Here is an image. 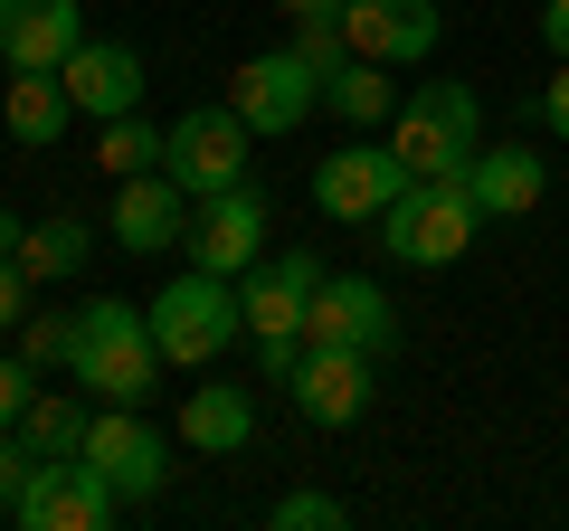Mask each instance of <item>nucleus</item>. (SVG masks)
<instances>
[{
    "mask_svg": "<svg viewBox=\"0 0 569 531\" xmlns=\"http://www.w3.org/2000/svg\"><path fill=\"white\" fill-rule=\"evenodd\" d=\"M77 389L114 399V409H142V399H162V342H152V304H123V294H96L77 313V351H67Z\"/></svg>",
    "mask_w": 569,
    "mask_h": 531,
    "instance_id": "1",
    "label": "nucleus"
},
{
    "mask_svg": "<svg viewBox=\"0 0 569 531\" xmlns=\"http://www.w3.org/2000/svg\"><path fill=\"white\" fill-rule=\"evenodd\" d=\"M475 219H485V209H475V181L466 171H408V190L399 200L380 209V247L399 266H456L475 247Z\"/></svg>",
    "mask_w": 569,
    "mask_h": 531,
    "instance_id": "2",
    "label": "nucleus"
},
{
    "mask_svg": "<svg viewBox=\"0 0 569 531\" xmlns=\"http://www.w3.org/2000/svg\"><path fill=\"white\" fill-rule=\"evenodd\" d=\"M247 332V304H238V275H209V266H190V275H171L162 294H152V342H162L171 370H209L228 342Z\"/></svg>",
    "mask_w": 569,
    "mask_h": 531,
    "instance_id": "3",
    "label": "nucleus"
},
{
    "mask_svg": "<svg viewBox=\"0 0 569 531\" xmlns=\"http://www.w3.org/2000/svg\"><path fill=\"white\" fill-rule=\"evenodd\" d=\"M389 152L408 171H475V152H485V96L475 86H418L399 104V143Z\"/></svg>",
    "mask_w": 569,
    "mask_h": 531,
    "instance_id": "4",
    "label": "nucleus"
},
{
    "mask_svg": "<svg viewBox=\"0 0 569 531\" xmlns=\"http://www.w3.org/2000/svg\"><path fill=\"white\" fill-rule=\"evenodd\" d=\"M77 455H86V465H96L104 484L123 493V503H152V493L171 484V437L152 428L142 409H114V399L86 418V447H77Z\"/></svg>",
    "mask_w": 569,
    "mask_h": 531,
    "instance_id": "5",
    "label": "nucleus"
},
{
    "mask_svg": "<svg viewBox=\"0 0 569 531\" xmlns=\"http://www.w3.org/2000/svg\"><path fill=\"white\" fill-rule=\"evenodd\" d=\"M10 512H20V531H104L123 512V493L104 484L86 455H39Z\"/></svg>",
    "mask_w": 569,
    "mask_h": 531,
    "instance_id": "6",
    "label": "nucleus"
},
{
    "mask_svg": "<svg viewBox=\"0 0 569 531\" xmlns=\"http://www.w3.org/2000/svg\"><path fill=\"white\" fill-rule=\"evenodd\" d=\"M162 171L190 190V200L238 190V181H247V114H238V104H200V114H181V123H171Z\"/></svg>",
    "mask_w": 569,
    "mask_h": 531,
    "instance_id": "7",
    "label": "nucleus"
},
{
    "mask_svg": "<svg viewBox=\"0 0 569 531\" xmlns=\"http://www.w3.org/2000/svg\"><path fill=\"white\" fill-rule=\"evenodd\" d=\"M399 190H408V162L389 143H342L323 171H313V209H323L332 228H370Z\"/></svg>",
    "mask_w": 569,
    "mask_h": 531,
    "instance_id": "8",
    "label": "nucleus"
},
{
    "mask_svg": "<svg viewBox=\"0 0 569 531\" xmlns=\"http://www.w3.org/2000/svg\"><path fill=\"white\" fill-rule=\"evenodd\" d=\"M228 104L247 114V133H295V123L323 104V77H313L295 48H266V58H247L238 77H228Z\"/></svg>",
    "mask_w": 569,
    "mask_h": 531,
    "instance_id": "9",
    "label": "nucleus"
},
{
    "mask_svg": "<svg viewBox=\"0 0 569 531\" xmlns=\"http://www.w3.org/2000/svg\"><path fill=\"white\" fill-rule=\"evenodd\" d=\"M305 342H332V351H399V313H389V294L370 285V275H323V294H313L305 313Z\"/></svg>",
    "mask_w": 569,
    "mask_h": 531,
    "instance_id": "10",
    "label": "nucleus"
},
{
    "mask_svg": "<svg viewBox=\"0 0 569 531\" xmlns=\"http://www.w3.org/2000/svg\"><path fill=\"white\" fill-rule=\"evenodd\" d=\"M313 294H323V257H313V247H284V257H257V266L238 275L247 332H305Z\"/></svg>",
    "mask_w": 569,
    "mask_h": 531,
    "instance_id": "11",
    "label": "nucleus"
},
{
    "mask_svg": "<svg viewBox=\"0 0 569 531\" xmlns=\"http://www.w3.org/2000/svg\"><path fill=\"white\" fill-rule=\"evenodd\" d=\"M257 247H266V190L257 181L200 200V219H190V266H209V275H247Z\"/></svg>",
    "mask_w": 569,
    "mask_h": 531,
    "instance_id": "12",
    "label": "nucleus"
},
{
    "mask_svg": "<svg viewBox=\"0 0 569 531\" xmlns=\"http://www.w3.org/2000/svg\"><path fill=\"white\" fill-rule=\"evenodd\" d=\"M342 39H351V58L418 67L437 48V0H342Z\"/></svg>",
    "mask_w": 569,
    "mask_h": 531,
    "instance_id": "13",
    "label": "nucleus"
},
{
    "mask_svg": "<svg viewBox=\"0 0 569 531\" xmlns=\"http://www.w3.org/2000/svg\"><path fill=\"white\" fill-rule=\"evenodd\" d=\"M86 20H77V0H0V67L20 77V67H48L58 77L67 58H77Z\"/></svg>",
    "mask_w": 569,
    "mask_h": 531,
    "instance_id": "14",
    "label": "nucleus"
},
{
    "mask_svg": "<svg viewBox=\"0 0 569 531\" xmlns=\"http://www.w3.org/2000/svg\"><path fill=\"white\" fill-rule=\"evenodd\" d=\"M58 77H67V96H77V114H96V123H114V114L142 104V58L123 39H77V58H67Z\"/></svg>",
    "mask_w": 569,
    "mask_h": 531,
    "instance_id": "15",
    "label": "nucleus"
},
{
    "mask_svg": "<svg viewBox=\"0 0 569 531\" xmlns=\"http://www.w3.org/2000/svg\"><path fill=\"white\" fill-rule=\"evenodd\" d=\"M295 409H305L313 428H351V418L370 409V351H332V342H313L305 370H295Z\"/></svg>",
    "mask_w": 569,
    "mask_h": 531,
    "instance_id": "16",
    "label": "nucleus"
},
{
    "mask_svg": "<svg viewBox=\"0 0 569 531\" xmlns=\"http://www.w3.org/2000/svg\"><path fill=\"white\" fill-rule=\"evenodd\" d=\"M171 238H190V190L171 181V171H133L114 200V247H133V257H162Z\"/></svg>",
    "mask_w": 569,
    "mask_h": 531,
    "instance_id": "17",
    "label": "nucleus"
},
{
    "mask_svg": "<svg viewBox=\"0 0 569 531\" xmlns=\"http://www.w3.org/2000/svg\"><path fill=\"white\" fill-rule=\"evenodd\" d=\"M466 181H475V209H485V219H531L541 190H550V162L531 143H485Z\"/></svg>",
    "mask_w": 569,
    "mask_h": 531,
    "instance_id": "18",
    "label": "nucleus"
},
{
    "mask_svg": "<svg viewBox=\"0 0 569 531\" xmlns=\"http://www.w3.org/2000/svg\"><path fill=\"white\" fill-rule=\"evenodd\" d=\"M247 437H257V389H247V380H209V389H190V399H181V447L238 455Z\"/></svg>",
    "mask_w": 569,
    "mask_h": 531,
    "instance_id": "19",
    "label": "nucleus"
},
{
    "mask_svg": "<svg viewBox=\"0 0 569 531\" xmlns=\"http://www.w3.org/2000/svg\"><path fill=\"white\" fill-rule=\"evenodd\" d=\"M67 114H77V96H67V77H48V67H20L10 77V133H20L29 152H48L67 133Z\"/></svg>",
    "mask_w": 569,
    "mask_h": 531,
    "instance_id": "20",
    "label": "nucleus"
},
{
    "mask_svg": "<svg viewBox=\"0 0 569 531\" xmlns=\"http://www.w3.org/2000/svg\"><path fill=\"white\" fill-rule=\"evenodd\" d=\"M323 104H332V114L351 123V133L389 123V67H380V58H342V67L323 77Z\"/></svg>",
    "mask_w": 569,
    "mask_h": 531,
    "instance_id": "21",
    "label": "nucleus"
},
{
    "mask_svg": "<svg viewBox=\"0 0 569 531\" xmlns=\"http://www.w3.org/2000/svg\"><path fill=\"white\" fill-rule=\"evenodd\" d=\"M86 257H96V228L86 219H48L20 238V266L39 275V285H67V275H86Z\"/></svg>",
    "mask_w": 569,
    "mask_h": 531,
    "instance_id": "22",
    "label": "nucleus"
},
{
    "mask_svg": "<svg viewBox=\"0 0 569 531\" xmlns=\"http://www.w3.org/2000/svg\"><path fill=\"white\" fill-rule=\"evenodd\" d=\"M162 152H171V133H152L142 114H114V123H96V162L114 171V181H133V171H162Z\"/></svg>",
    "mask_w": 569,
    "mask_h": 531,
    "instance_id": "23",
    "label": "nucleus"
},
{
    "mask_svg": "<svg viewBox=\"0 0 569 531\" xmlns=\"http://www.w3.org/2000/svg\"><path fill=\"white\" fill-rule=\"evenodd\" d=\"M86 418H96V409H77V399H29L20 437H29V455H77L86 447Z\"/></svg>",
    "mask_w": 569,
    "mask_h": 531,
    "instance_id": "24",
    "label": "nucleus"
},
{
    "mask_svg": "<svg viewBox=\"0 0 569 531\" xmlns=\"http://www.w3.org/2000/svg\"><path fill=\"white\" fill-rule=\"evenodd\" d=\"M77 351V313H20V361L29 370H67Z\"/></svg>",
    "mask_w": 569,
    "mask_h": 531,
    "instance_id": "25",
    "label": "nucleus"
},
{
    "mask_svg": "<svg viewBox=\"0 0 569 531\" xmlns=\"http://www.w3.org/2000/svg\"><path fill=\"white\" fill-rule=\"evenodd\" d=\"M266 531H342V503H332V493H284L276 512H266Z\"/></svg>",
    "mask_w": 569,
    "mask_h": 531,
    "instance_id": "26",
    "label": "nucleus"
},
{
    "mask_svg": "<svg viewBox=\"0 0 569 531\" xmlns=\"http://www.w3.org/2000/svg\"><path fill=\"white\" fill-rule=\"evenodd\" d=\"M295 58H305L313 77H332V67L351 58V39H342V20H295Z\"/></svg>",
    "mask_w": 569,
    "mask_h": 531,
    "instance_id": "27",
    "label": "nucleus"
},
{
    "mask_svg": "<svg viewBox=\"0 0 569 531\" xmlns=\"http://www.w3.org/2000/svg\"><path fill=\"white\" fill-rule=\"evenodd\" d=\"M305 332H257V380H295V370H305Z\"/></svg>",
    "mask_w": 569,
    "mask_h": 531,
    "instance_id": "28",
    "label": "nucleus"
},
{
    "mask_svg": "<svg viewBox=\"0 0 569 531\" xmlns=\"http://www.w3.org/2000/svg\"><path fill=\"white\" fill-rule=\"evenodd\" d=\"M29 465H39V455H29V437H20V428H0V512L20 503V484H29Z\"/></svg>",
    "mask_w": 569,
    "mask_h": 531,
    "instance_id": "29",
    "label": "nucleus"
},
{
    "mask_svg": "<svg viewBox=\"0 0 569 531\" xmlns=\"http://www.w3.org/2000/svg\"><path fill=\"white\" fill-rule=\"evenodd\" d=\"M29 399H39V370H29V361H0V428H20Z\"/></svg>",
    "mask_w": 569,
    "mask_h": 531,
    "instance_id": "30",
    "label": "nucleus"
},
{
    "mask_svg": "<svg viewBox=\"0 0 569 531\" xmlns=\"http://www.w3.org/2000/svg\"><path fill=\"white\" fill-rule=\"evenodd\" d=\"M29 285H39V275H29L20 257H0V332H10V323L29 313Z\"/></svg>",
    "mask_w": 569,
    "mask_h": 531,
    "instance_id": "31",
    "label": "nucleus"
},
{
    "mask_svg": "<svg viewBox=\"0 0 569 531\" xmlns=\"http://www.w3.org/2000/svg\"><path fill=\"white\" fill-rule=\"evenodd\" d=\"M541 123H550V133H560V143H569V58H560V77L541 86Z\"/></svg>",
    "mask_w": 569,
    "mask_h": 531,
    "instance_id": "32",
    "label": "nucleus"
},
{
    "mask_svg": "<svg viewBox=\"0 0 569 531\" xmlns=\"http://www.w3.org/2000/svg\"><path fill=\"white\" fill-rule=\"evenodd\" d=\"M541 39H550V58H569V0H541Z\"/></svg>",
    "mask_w": 569,
    "mask_h": 531,
    "instance_id": "33",
    "label": "nucleus"
},
{
    "mask_svg": "<svg viewBox=\"0 0 569 531\" xmlns=\"http://www.w3.org/2000/svg\"><path fill=\"white\" fill-rule=\"evenodd\" d=\"M284 20H342V0H276Z\"/></svg>",
    "mask_w": 569,
    "mask_h": 531,
    "instance_id": "34",
    "label": "nucleus"
}]
</instances>
